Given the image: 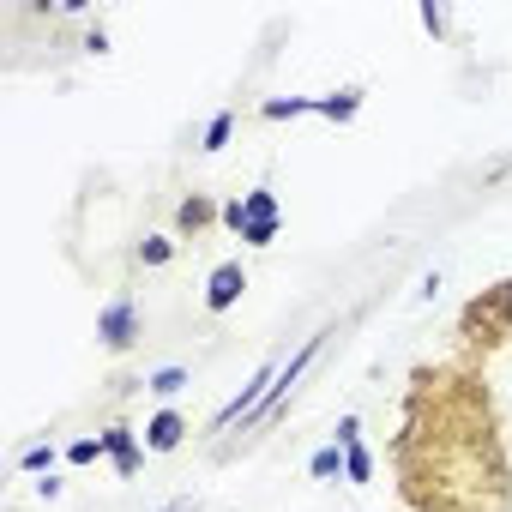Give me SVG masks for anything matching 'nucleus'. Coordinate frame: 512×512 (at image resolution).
<instances>
[{
  "label": "nucleus",
  "instance_id": "9b49d317",
  "mask_svg": "<svg viewBox=\"0 0 512 512\" xmlns=\"http://www.w3.org/2000/svg\"><path fill=\"white\" fill-rule=\"evenodd\" d=\"M314 103H320V97H272L260 115H266V121H296V115H314Z\"/></svg>",
  "mask_w": 512,
  "mask_h": 512
},
{
  "label": "nucleus",
  "instance_id": "9d476101",
  "mask_svg": "<svg viewBox=\"0 0 512 512\" xmlns=\"http://www.w3.org/2000/svg\"><path fill=\"white\" fill-rule=\"evenodd\" d=\"M356 109H362V91H356V85H344V91H332V97L314 103V115H326V121H338V127L356 121Z\"/></svg>",
  "mask_w": 512,
  "mask_h": 512
},
{
  "label": "nucleus",
  "instance_id": "412c9836",
  "mask_svg": "<svg viewBox=\"0 0 512 512\" xmlns=\"http://www.w3.org/2000/svg\"><path fill=\"white\" fill-rule=\"evenodd\" d=\"M163 512H193V494H181V500H169Z\"/></svg>",
  "mask_w": 512,
  "mask_h": 512
},
{
  "label": "nucleus",
  "instance_id": "f03ea898",
  "mask_svg": "<svg viewBox=\"0 0 512 512\" xmlns=\"http://www.w3.org/2000/svg\"><path fill=\"white\" fill-rule=\"evenodd\" d=\"M458 338H464V350H470V356H488V350H500V344L512 338V278H506V284H494V290H482V296L464 308Z\"/></svg>",
  "mask_w": 512,
  "mask_h": 512
},
{
  "label": "nucleus",
  "instance_id": "f3484780",
  "mask_svg": "<svg viewBox=\"0 0 512 512\" xmlns=\"http://www.w3.org/2000/svg\"><path fill=\"white\" fill-rule=\"evenodd\" d=\"M229 133H235V115H217V121L205 127V145H199V151H223V145H229Z\"/></svg>",
  "mask_w": 512,
  "mask_h": 512
},
{
  "label": "nucleus",
  "instance_id": "6e6552de",
  "mask_svg": "<svg viewBox=\"0 0 512 512\" xmlns=\"http://www.w3.org/2000/svg\"><path fill=\"white\" fill-rule=\"evenodd\" d=\"M103 452L115 458V470H121V476H133V470H139V434H133V428H103Z\"/></svg>",
  "mask_w": 512,
  "mask_h": 512
},
{
  "label": "nucleus",
  "instance_id": "a211bd4d",
  "mask_svg": "<svg viewBox=\"0 0 512 512\" xmlns=\"http://www.w3.org/2000/svg\"><path fill=\"white\" fill-rule=\"evenodd\" d=\"M97 458H103V434H97V440H73V446H67V464H97Z\"/></svg>",
  "mask_w": 512,
  "mask_h": 512
},
{
  "label": "nucleus",
  "instance_id": "20e7f679",
  "mask_svg": "<svg viewBox=\"0 0 512 512\" xmlns=\"http://www.w3.org/2000/svg\"><path fill=\"white\" fill-rule=\"evenodd\" d=\"M326 338H332V332H320V338H308V344H302V350H296V356H290V362H284V368H278V386H272V398H266V404H260V416H253V422H247V428H266V422H272V416H278V410H284V404H290V392H296V380H302V374H308V362H314V356H320V344H326ZM247 428H241V434H247Z\"/></svg>",
  "mask_w": 512,
  "mask_h": 512
},
{
  "label": "nucleus",
  "instance_id": "2eb2a0df",
  "mask_svg": "<svg viewBox=\"0 0 512 512\" xmlns=\"http://www.w3.org/2000/svg\"><path fill=\"white\" fill-rule=\"evenodd\" d=\"M19 470H31V476H55V446H25Z\"/></svg>",
  "mask_w": 512,
  "mask_h": 512
},
{
  "label": "nucleus",
  "instance_id": "aec40b11",
  "mask_svg": "<svg viewBox=\"0 0 512 512\" xmlns=\"http://www.w3.org/2000/svg\"><path fill=\"white\" fill-rule=\"evenodd\" d=\"M422 25H428V31L440 37V31H446V13H440V7H422Z\"/></svg>",
  "mask_w": 512,
  "mask_h": 512
},
{
  "label": "nucleus",
  "instance_id": "0eeeda50",
  "mask_svg": "<svg viewBox=\"0 0 512 512\" xmlns=\"http://www.w3.org/2000/svg\"><path fill=\"white\" fill-rule=\"evenodd\" d=\"M139 440H145V452H175V446L187 440V416H181V410H157Z\"/></svg>",
  "mask_w": 512,
  "mask_h": 512
},
{
  "label": "nucleus",
  "instance_id": "4468645a",
  "mask_svg": "<svg viewBox=\"0 0 512 512\" xmlns=\"http://www.w3.org/2000/svg\"><path fill=\"white\" fill-rule=\"evenodd\" d=\"M145 386H151L157 398H175V392H187V368H157Z\"/></svg>",
  "mask_w": 512,
  "mask_h": 512
},
{
  "label": "nucleus",
  "instance_id": "ddd939ff",
  "mask_svg": "<svg viewBox=\"0 0 512 512\" xmlns=\"http://www.w3.org/2000/svg\"><path fill=\"white\" fill-rule=\"evenodd\" d=\"M308 470H314V476H320V482H332V476H344V446H338V440H332V446H320V452H314V464H308Z\"/></svg>",
  "mask_w": 512,
  "mask_h": 512
},
{
  "label": "nucleus",
  "instance_id": "7ed1b4c3",
  "mask_svg": "<svg viewBox=\"0 0 512 512\" xmlns=\"http://www.w3.org/2000/svg\"><path fill=\"white\" fill-rule=\"evenodd\" d=\"M223 223L241 235V247H272L278 229H284V217H278V193H272V187L241 193L235 205H223Z\"/></svg>",
  "mask_w": 512,
  "mask_h": 512
},
{
  "label": "nucleus",
  "instance_id": "dca6fc26",
  "mask_svg": "<svg viewBox=\"0 0 512 512\" xmlns=\"http://www.w3.org/2000/svg\"><path fill=\"white\" fill-rule=\"evenodd\" d=\"M139 260H145V266H169V260H175V241H163V235H151V241L139 247Z\"/></svg>",
  "mask_w": 512,
  "mask_h": 512
},
{
  "label": "nucleus",
  "instance_id": "f8f14e48",
  "mask_svg": "<svg viewBox=\"0 0 512 512\" xmlns=\"http://www.w3.org/2000/svg\"><path fill=\"white\" fill-rule=\"evenodd\" d=\"M344 476L350 482H374V452L356 440V446H344Z\"/></svg>",
  "mask_w": 512,
  "mask_h": 512
},
{
  "label": "nucleus",
  "instance_id": "f257e3e1",
  "mask_svg": "<svg viewBox=\"0 0 512 512\" xmlns=\"http://www.w3.org/2000/svg\"><path fill=\"white\" fill-rule=\"evenodd\" d=\"M392 464L410 512H512V464L476 362L410 374Z\"/></svg>",
  "mask_w": 512,
  "mask_h": 512
},
{
  "label": "nucleus",
  "instance_id": "39448f33",
  "mask_svg": "<svg viewBox=\"0 0 512 512\" xmlns=\"http://www.w3.org/2000/svg\"><path fill=\"white\" fill-rule=\"evenodd\" d=\"M97 338H103V350H133L139 344V308L127 302V296H115L109 308H103V320H97Z\"/></svg>",
  "mask_w": 512,
  "mask_h": 512
},
{
  "label": "nucleus",
  "instance_id": "1a4fd4ad",
  "mask_svg": "<svg viewBox=\"0 0 512 512\" xmlns=\"http://www.w3.org/2000/svg\"><path fill=\"white\" fill-rule=\"evenodd\" d=\"M217 223V205H211V193H193V199H181V211H175V229L181 235H199V229H211Z\"/></svg>",
  "mask_w": 512,
  "mask_h": 512
},
{
  "label": "nucleus",
  "instance_id": "423d86ee",
  "mask_svg": "<svg viewBox=\"0 0 512 512\" xmlns=\"http://www.w3.org/2000/svg\"><path fill=\"white\" fill-rule=\"evenodd\" d=\"M241 290H247V272H241V260H229V266L211 272V284H205V308H211V314H229V308L241 302Z\"/></svg>",
  "mask_w": 512,
  "mask_h": 512
},
{
  "label": "nucleus",
  "instance_id": "6ab92c4d",
  "mask_svg": "<svg viewBox=\"0 0 512 512\" xmlns=\"http://www.w3.org/2000/svg\"><path fill=\"white\" fill-rule=\"evenodd\" d=\"M362 440V416L350 410V416H338V446H356Z\"/></svg>",
  "mask_w": 512,
  "mask_h": 512
}]
</instances>
